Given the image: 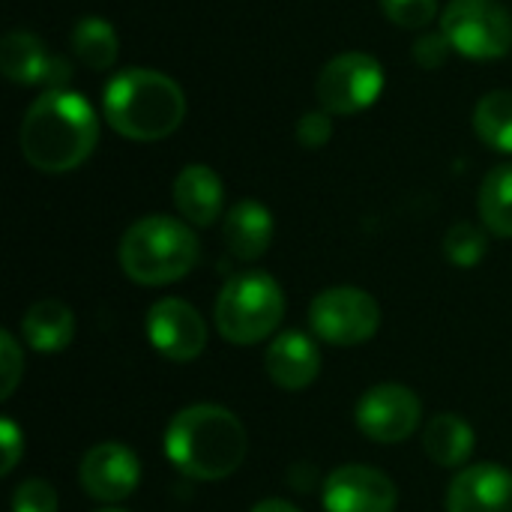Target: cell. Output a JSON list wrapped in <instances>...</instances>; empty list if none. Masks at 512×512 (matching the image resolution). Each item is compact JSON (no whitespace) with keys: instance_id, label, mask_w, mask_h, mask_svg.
Returning <instances> with one entry per match:
<instances>
[{"instance_id":"7402d4cb","label":"cell","mask_w":512,"mask_h":512,"mask_svg":"<svg viewBox=\"0 0 512 512\" xmlns=\"http://www.w3.org/2000/svg\"><path fill=\"white\" fill-rule=\"evenodd\" d=\"M474 132L495 153L512 156V90H489L477 102Z\"/></svg>"},{"instance_id":"9a60e30c","label":"cell","mask_w":512,"mask_h":512,"mask_svg":"<svg viewBox=\"0 0 512 512\" xmlns=\"http://www.w3.org/2000/svg\"><path fill=\"white\" fill-rule=\"evenodd\" d=\"M264 369L270 375V381L288 393H300L306 387H312V381L321 372V351L315 345V339H309L300 330H288L279 333L264 354Z\"/></svg>"},{"instance_id":"6da1fadb","label":"cell","mask_w":512,"mask_h":512,"mask_svg":"<svg viewBox=\"0 0 512 512\" xmlns=\"http://www.w3.org/2000/svg\"><path fill=\"white\" fill-rule=\"evenodd\" d=\"M18 144L42 174H66L84 165L99 144V117L78 90H42L24 111Z\"/></svg>"},{"instance_id":"d4e9b609","label":"cell","mask_w":512,"mask_h":512,"mask_svg":"<svg viewBox=\"0 0 512 512\" xmlns=\"http://www.w3.org/2000/svg\"><path fill=\"white\" fill-rule=\"evenodd\" d=\"M24 375V354L21 345L9 330L0 333V399H9Z\"/></svg>"},{"instance_id":"5bb4252c","label":"cell","mask_w":512,"mask_h":512,"mask_svg":"<svg viewBox=\"0 0 512 512\" xmlns=\"http://www.w3.org/2000/svg\"><path fill=\"white\" fill-rule=\"evenodd\" d=\"M447 512H512V471L495 462L462 468L450 483Z\"/></svg>"},{"instance_id":"f1b7e54d","label":"cell","mask_w":512,"mask_h":512,"mask_svg":"<svg viewBox=\"0 0 512 512\" xmlns=\"http://www.w3.org/2000/svg\"><path fill=\"white\" fill-rule=\"evenodd\" d=\"M0 447H3V465H0V477H9L18 465V459L24 456V432L3 417L0 420Z\"/></svg>"},{"instance_id":"4dcf8cb0","label":"cell","mask_w":512,"mask_h":512,"mask_svg":"<svg viewBox=\"0 0 512 512\" xmlns=\"http://www.w3.org/2000/svg\"><path fill=\"white\" fill-rule=\"evenodd\" d=\"M96 512H126V510H117V507H105V510H96Z\"/></svg>"},{"instance_id":"83f0119b","label":"cell","mask_w":512,"mask_h":512,"mask_svg":"<svg viewBox=\"0 0 512 512\" xmlns=\"http://www.w3.org/2000/svg\"><path fill=\"white\" fill-rule=\"evenodd\" d=\"M453 48L447 42V36L438 30V33H426L414 42V60L423 66V69H441L447 60H450Z\"/></svg>"},{"instance_id":"7a4b0ae2","label":"cell","mask_w":512,"mask_h":512,"mask_svg":"<svg viewBox=\"0 0 512 512\" xmlns=\"http://www.w3.org/2000/svg\"><path fill=\"white\" fill-rule=\"evenodd\" d=\"M246 450V426L222 405H189L165 429L168 462L198 483L231 477L243 465Z\"/></svg>"},{"instance_id":"9c48e42d","label":"cell","mask_w":512,"mask_h":512,"mask_svg":"<svg viewBox=\"0 0 512 512\" xmlns=\"http://www.w3.org/2000/svg\"><path fill=\"white\" fill-rule=\"evenodd\" d=\"M420 420H423V402L405 384H375L360 396L354 408L357 429L375 444L408 441L417 432Z\"/></svg>"},{"instance_id":"cb8c5ba5","label":"cell","mask_w":512,"mask_h":512,"mask_svg":"<svg viewBox=\"0 0 512 512\" xmlns=\"http://www.w3.org/2000/svg\"><path fill=\"white\" fill-rule=\"evenodd\" d=\"M381 12L402 30H420L438 18V0H381Z\"/></svg>"},{"instance_id":"8992f818","label":"cell","mask_w":512,"mask_h":512,"mask_svg":"<svg viewBox=\"0 0 512 512\" xmlns=\"http://www.w3.org/2000/svg\"><path fill=\"white\" fill-rule=\"evenodd\" d=\"M441 33L468 60H498L512 48V18L498 0H450L441 12Z\"/></svg>"},{"instance_id":"4316f807","label":"cell","mask_w":512,"mask_h":512,"mask_svg":"<svg viewBox=\"0 0 512 512\" xmlns=\"http://www.w3.org/2000/svg\"><path fill=\"white\" fill-rule=\"evenodd\" d=\"M333 138V114H327L324 108L321 111H306L300 120H297V141L309 150H318L324 147L327 141Z\"/></svg>"},{"instance_id":"52a82bcc","label":"cell","mask_w":512,"mask_h":512,"mask_svg":"<svg viewBox=\"0 0 512 512\" xmlns=\"http://www.w3.org/2000/svg\"><path fill=\"white\" fill-rule=\"evenodd\" d=\"M384 66L366 51H345L327 60L315 78V96L333 117H351L378 102L384 93Z\"/></svg>"},{"instance_id":"4fadbf2b","label":"cell","mask_w":512,"mask_h":512,"mask_svg":"<svg viewBox=\"0 0 512 512\" xmlns=\"http://www.w3.org/2000/svg\"><path fill=\"white\" fill-rule=\"evenodd\" d=\"M327 512H396V483L369 465H342L324 480Z\"/></svg>"},{"instance_id":"ac0fdd59","label":"cell","mask_w":512,"mask_h":512,"mask_svg":"<svg viewBox=\"0 0 512 512\" xmlns=\"http://www.w3.org/2000/svg\"><path fill=\"white\" fill-rule=\"evenodd\" d=\"M21 336L33 351L57 354L75 336V312L54 297L36 300L21 318Z\"/></svg>"},{"instance_id":"e0dca14e","label":"cell","mask_w":512,"mask_h":512,"mask_svg":"<svg viewBox=\"0 0 512 512\" xmlns=\"http://www.w3.org/2000/svg\"><path fill=\"white\" fill-rule=\"evenodd\" d=\"M273 231H276L273 213L261 201H255V198L237 201L225 213V222H222L225 246H228V252L237 261H258L270 249Z\"/></svg>"},{"instance_id":"ffe728a7","label":"cell","mask_w":512,"mask_h":512,"mask_svg":"<svg viewBox=\"0 0 512 512\" xmlns=\"http://www.w3.org/2000/svg\"><path fill=\"white\" fill-rule=\"evenodd\" d=\"M69 48L81 66L93 72H105L117 63L120 39L111 21H105L102 15H84L69 30Z\"/></svg>"},{"instance_id":"5b68a950","label":"cell","mask_w":512,"mask_h":512,"mask_svg":"<svg viewBox=\"0 0 512 512\" xmlns=\"http://www.w3.org/2000/svg\"><path fill=\"white\" fill-rule=\"evenodd\" d=\"M285 318V291L264 270L231 276L213 306L216 330L231 345H258L276 333Z\"/></svg>"},{"instance_id":"8fae6325","label":"cell","mask_w":512,"mask_h":512,"mask_svg":"<svg viewBox=\"0 0 512 512\" xmlns=\"http://www.w3.org/2000/svg\"><path fill=\"white\" fill-rule=\"evenodd\" d=\"M0 72L27 87L60 90L72 78V66L66 57L45 48V42L30 30H9L0 39Z\"/></svg>"},{"instance_id":"277c9868","label":"cell","mask_w":512,"mask_h":512,"mask_svg":"<svg viewBox=\"0 0 512 512\" xmlns=\"http://www.w3.org/2000/svg\"><path fill=\"white\" fill-rule=\"evenodd\" d=\"M201 258V243L189 222L174 216H144L126 228L117 246V261L123 273L144 285L162 288L180 282Z\"/></svg>"},{"instance_id":"7c38bea8","label":"cell","mask_w":512,"mask_h":512,"mask_svg":"<svg viewBox=\"0 0 512 512\" xmlns=\"http://www.w3.org/2000/svg\"><path fill=\"white\" fill-rule=\"evenodd\" d=\"M78 480H81V489L87 492V498L102 501V504H117V501H126L138 489L141 462L126 444L105 441L84 453Z\"/></svg>"},{"instance_id":"2e32d148","label":"cell","mask_w":512,"mask_h":512,"mask_svg":"<svg viewBox=\"0 0 512 512\" xmlns=\"http://www.w3.org/2000/svg\"><path fill=\"white\" fill-rule=\"evenodd\" d=\"M174 207L180 210L183 222L195 228H210L225 207L222 177L210 165H186L174 180Z\"/></svg>"},{"instance_id":"603a6c76","label":"cell","mask_w":512,"mask_h":512,"mask_svg":"<svg viewBox=\"0 0 512 512\" xmlns=\"http://www.w3.org/2000/svg\"><path fill=\"white\" fill-rule=\"evenodd\" d=\"M489 237L474 222H456L444 234V255L456 267H477L486 258Z\"/></svg>"},{"instance_id":"30bf717a","label":"cell","mask_w":512,"mask_h":512,"mask_svg":"<svg viewBox=\"0 0 512 512\" xmlns=\"http://www.w3.org/2000/svg\"><path fill=\"white\" fill-rule=\"evenodd\" d=\"M147 339L150 345L171 363H189L201 357L207 348V321L201 312L180 300V297H162L147 312Z\"/></svg>"},{"instance_id":"44dd1931","label":"cell","mask_w":512,"mask_h":512,"mask_svg":"<svg viewBox=\"0 0 512 512\" xmlns=\"http://www.w3.org/2000/svg\"><path fill=\"white\" fill-rule=\"evenodd\" d=\"M477 210L489 234L512 240V162L495 165L477 192Z\"/></svg>"},{"instance_id":"d6986e66","label":"cell","mask_w":512,"mask_h":512,"mask_svg":"<svg viewBox=\"0 0 512 512\" xmlns=\"http://www.w3.org/2000/svg\"><path fill=\"white\" fill-rule=\"evenodd\" d=\"M474 429L459 414H435L423 432V450L438 468H465L474 456Z\"/></svg>"},{"instance_id":"f546056e","label":"cell","mask_w":512,"mask_h":512,"mask_svg":"<svg viewBox=\"0 0 512 512\" xmlns=\"http://www.w3.org/2000/svg\"><path fill=\"white\" fill-rule=\"evenodd\" d=\"M249 512H300L294 504L288 501H279V498H267V501H258Z\"/></svg>"},{"instance_id":"3957f363","label":"cell","mask_w":512,"mask_h":512,"mask_svg":"<svg viewBox=\"0 0 512 512\" xmlns=\"http://www.w3.org/2000/svg\"><path fill=\"white\" fill-rule=\"evenodd\" d=\"M102 117L129 141H162L180 129L186 117V93L165 72L129 66L105 84Z\"/></svg>"},{"instance_id":"ba28073f","label":"cell","mask_w":512,"mask_h":512,"mask_svg":"<svg viewBox=\"0 0 512 512\" xmlns=\"http://www.w3.org/2000/svg\"><path fill=\"white\" fill-rule=\"evenodd\" d=\"M309 327L327 345L354 348L378 333L381 306L363 288H351V285L327 288L309 303Z\"/></svg>"},{"instance_id":"484cf974","label":"cell","mask_w":512,"mask_h":512,"mask_svg":"<svg viewBox=\"0 0 512 512\" xmlns=\"http://www.w3.org/2000/svg\"><path fill=\"white\" fill-rule=\"evenodd\" d=\"M12 512H57V492L45 480H24L12 495Z\"/></svg>"}]
</instances>
